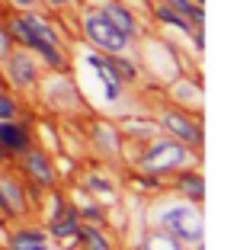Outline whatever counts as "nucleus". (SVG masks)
<instances>
[{
  "label": "nucleus",
  "instance_id": "nucleus-1",
  "mask_svg": "<svg viewBox=\"0 0 237 250\" xmlns=\"http://www.w3.org/2000/svg\"><path fill=\"white\" fill-rule=\"evenodd\" d=\"M148 228H157L163 234L177 237L179 244L193 250H202L205 244V215L202 206L189 202L179 192H160L148 206Z\"/></svg>",
  "mask_w": 237,
  "mask_h": 250
},
{
  "label": "nucleus",
  "instance_id": "nucleus-2",
  "mask_svg": "<svg viewBox=\"0 0 237 250\" xmlns=\"http://www.w3.org/2000/svg\"><path fill=\"white\" fill-rule=\"evenodd\" d=\"M199 157L202 154H196L193 147L183 145V141L170 138V135H154V138H148V145L141 147V154L135 157V170L141 177L163 183V180H170L179 170L196 167Z\"/></svg>",
  "mask_w": 237,
  "mask_h": 250
},
{
  "label": "nucleus",
  "instance_id": "nucleus-3",
  "mask_svg": "<svg viewBox=\"0 0 237 250\" xmlns=\"http://www.w3.org/2000/svg\"><path fill=\"white\" fill-rule=\"evenodd\" d=\"M80 32L99 55H128L132 52V39L125 32H118L103 13L99 7H87L80 13Z\"/></svg>",
  "mask_w": 237,
  "mask_h": 250
},
{
  "label": "nucleus",
  "instance_id": "nucleus-4",
  "mask_svg": "<svg viewBox=\"0 0 237 250\" xmlns=\"http://www.w3.org/2000/svg\"><path fill=\"white\" fill-rule=\"evenodd\" d=\"M36 196H39V189H29L26 180L16 170H10V167L0 170V215L7 221L29 218V212L36 208Z\"/></svg>",
  "mask_w": 237,
  "mask_h": 250
},
{
  "label": "nucleus",
  "instance_id": "nucleus-5",
  "mask_svg": "<svg viewBox=\"0 0 237 250\" xmlns=\"http://www.w3.org/2000/svg\"><path fill=\"white\" fill-rule=\"evenodd\" d=\"M13 161H16V173L26 180L29 189H39V192H52L55 189V183H58V170H55L52 154H48L42 145L32 141V145L26 147L20 157H13Z\"/></svg>",
  "mask_w": 237,
  "mask_h": 250
},
{
  "label": "nucleus",
  "instance_id": "nucleus-6",
  "mask_svg": "<svg viewBox=\"0 0 237 250\" xmlns=\"http://www.w3.org/2000/svg\"><path fill=\"white\" fill-rule=\"evenodd\" d=\"M3 74H7V83L16 90V93H26V96H36L39 93V81H42V61L22 48V45H13V52L7 55L3 61Z\"/></svg>",
  "mask_w": 237,
  "mask_h": 250
},
{
  "label": "nucleus",
  "instance_id": "nucleus-7",
  "mask_svg": "<svg viewBox=\"0 0 237 250\" xmlns=\"http://www.w3.org/2000/svg\"><path fill=\"white\" fill-rule=\"evenodd\" d=\"M154 119H157V125L163 128V135H170V138L183 141V145L193 147L196 154H202V145H205V132H202L199 116H193V112L179 109V106H167V109H160Z\"/></svg>",
  "mask_w": 237,
  "mask_h": 250
},
{
  "label": "nucleus",
  "instance_id": "nucleus-8",
  "mask_svg": "<svg viewBox=\"0 0 237 250\" xmlns=\"http://www.w3.org/2000/svg\"><path fill=\"white\" fill-rule=\"evenodd\" d=\"M48 196H52V212L45 218V231L52 234V241L71 244L77 237V228H80V215H77L74 202H67L58 189H52Z\"/></svg>",
  "mask_w": 237,
  "mask_h": 250
},
{
  "label": "nucleus",
  "instance_id": "nucleus-9",
  "mask_svg": "<svg viewBox=\"0 0 237 250\" xmlns=\"http://www.w3.org/2000/svg\"><path fill=\"white\" fill-rule=\"evenodd\" d=\"M39 90H42V100L55 112H74L83 106V96L74 87V81L67 77V71H55V77H48L45 83L39 81Z\"/></svg>",
  "mask_w": 237,
  "mask_h": 250
},
{
  "label": "nucleus",
  "instance_id": "nucleus-10",
  "mask_svg": "<svg viewBox=\"0 0 237 250\" xmlns=\"http://www.w3.org/2000/svg\"><path fill=\"white\" fill-rule=\"evenodd\" d=\"M80 192L87 199H93L97 206H116L118 199H122V186L118 180L112 177L106 167H90L80 173Z\"/></svg>",
  "mask_w": 237,
  "mask_h": 250
},
{
  "label": "nucleus",
  "instance_id": "nucleus-11",
  "mask_svg": "<svg viewBox=\"0 0 237 250\" xmlns=\"http://www.w3.org/2000/svg\"><path fill=\"white\" fill-rule=\"evenodd\" d=\"M7 250H52L55 241L45 231V225H32V221H16L3 237Z\"/></svg>",
  "mask_w": 237,
  "mask_h": 250
},
{
  "label": "nucleus",
  "instance_id": "nucleus-12",
  "mask_svg": "<svg viewBox=\"0 0 237 250\" xmlns=\"http://www.w3.org/2000/svg\"><path fill=\"white\" fill-rule=\"evenodd\" d=\"M90 141H93V151L106 164H118L125 154V135L118 132L116 122H97L90 128Z\"/></svg>",
  "mask_w": 237,
  "mask_h": 250
},
{
  "label": "nucleus",
  "instance_id": "nucleus-13",
  "mask_svg": "<svg viewBox=\"0 0 237 250\" xmlns=\"http://www.w3.org/2000/svg\"><path fill=\"white\" fill-rule=\"evenodd\" d=\"M97 7H99V13H103L118 32H125L132 42L141 36V22H138V16H135V10H132V7L118 3V0H99Z\"/></svg>",
  "mask_w": 237,
  "mask_h": 250
},
{
  "label": "nucleus",
  "instance_id": "nucleus-14",
  "mask_svg": "<svg viewBox=\"0 0 237 250\" xmlns=\"http://www.w3.org/2000/svg\"><path fill=\"white\" fill-rule=\"evenodd\" d=\"M32 128L26 122H20V119H10V122H0V147L10 154V161L13 157H20L26 147L32 145Z\"/></svg>",
  "mask_w": 237,
  "mask_h": 250
},
{
  "label": "nucleus",
  "instance_id": "nucleus-15",
  "mask_svg": "<svg viewBox=\"0 0 237 250\" xmlns=\"http://www.w3.org/2000/svg\"><path fill=\"white\" fill-rule=\"evenodd\" d=\"M173 192L186 196L189 202H196V206L205 202V177H202L199 164H196V167L179 170V173H173Z\"/></svg>",
  "mask_w": 237,
  "mask_h": 250
},
{
  "label": "nucleus",
  "instance_id": "nucleus-16",
  "mask_svg": "<svg viewBox=\"0 0 237 250\" xmlns=\"http://www.w3.org/2000/svg\"><path fill=\"white\" fill-rule=\"evenodd\" d=\"M74 241L80 244V250H118L116 237L109 234V225H87V221H80Z\"/></svg>",
  "mask_w": 237,
  "mask_h": 250
},
{
  "label": "nucleus",
  "instance_id": "nucleus-17",
  "mask_svg": "<svg viewBox=\"0 0 237 250\" xmlns=\"http://www.w3.org/2000/svg\"><path fill=\"white\" fill-rule=\"evenodd\" d=\"M170 96H173V103H177L179 109L193 112V116L202 112V87H199V83L186 81V77H177L173 87H170Z\"/></svg>",
  "mask_w": 237,
  "mask_h": 250
},
{
  "label": "nucleus",
  "instance_id": "nucleus-18",
  "mask_svg": "<svg viewBox=\"0 0 237 250\" xmlns=\"http://www.w3.org/2000/svg\"><path fill=\"white\" fill-rule=\"evenodd\" d=\"M87 58H90V64H93V71L99 74V81H103L106 100H109V103H116L118 96H122V81H118L116 67H112V64H109V58H106V55H99V52H90Z\"/></svg>",
  "mask_w": 237,
  "mask_h": 250
},
{
  "label": "nucleus",
  "instance_id": "nucleus-19",
  "mask_svg": "<svg viewBox=\"0 0 237 250\" xmlns=\"http://www.w3.org/2000/svg\"><path fill=\"white\" fill-rule=\"evenodd\" d=\"M138 250H193V247H186L177 237L163 234V231H157V228H148L138 241Z\"/></svg>",
  "mask_w": 237,
  "mask_h": 250
},
{
  "label": "nucleus",
  "instance_id": "nucleus-20",
  "mask_svg": "<svg viewBox=\"0 0 237 250\" xmlns=\"http://www.w3.org/2000/svg\"><path fill=\"white\" fill-rule=\"evenodd\" d=\"M154 20L157 22H167V26H173V29H179V32H186V36H193V22L186 20V16H179L173 7H167V3H157L154 7Z\"/></svg>",
  "mask_w": 237,
  "mask_h": 250
},
{
  "label": "nucleus",
  "instance_id": "nucleus-21",
  "mask_svg": "<svg viewBox=\"0 0 237 250\" xmlns=\"http://www.w3.org/2000/svg\"><path fill=\"white\" fill-rule=\"evenodd\" d=\"M163 3H167V7H173L179 16H186L193 26H205V10H202L199 0H163Z\"/></svg>",
  "mask_w": 237,
  "mask_h": 250
},
{
  "label": "nucleus",
  "instance_id": "nucleus-22",
  "mask_svg": "<svg viewBox=\"0 0 237 250\" xmlns=\"http://www.w3.org/2000/svg\"><path fill=\"white\" fill-rule=\"evenodd\" d=\"M74 208H77V215H80V221H87V225H109L106 208L97 206V202H93V199H87V196H83L80 202H74Z\"/></svg>",
  "mask_w": 237,
  "mask_h": 250
},
{
  "label": "nucleus",
  "instance_id": "nucleus-23",
  "mask_svg": "<svg viewBox=\"0 0 237 250\" xmlns=\"http://www.w3.org/2000/svg\"><path fill=\"white\" fill-rule=\"evenodd\" d=\"M109 58V64L116 67V74H118V81L122 83H135L141 77V71H138V64H135L128 55H106Z\"/></svg>",
  "mask_w": 237,
  "mask_h": 250
},
{
  "label": "nucleus",
  "instance_id": "nucleus-24",
  "mask_svg": "<svg viewBox=\"0 0 237 250\" xmlns=\"http://www.w3.org/2000/svg\"><path fill=\"white\" fill-rule=\"evenodd\" d=\"M10 119H20V100L13 90L0 87V122H10Z\"/></svg>",
  "mask_w": 237,
  "mask_h": 250
},
{
  "label": "nucleus",
  "instance_id": "nucleus-25",
  "mask_svg": "<svg viewBox=\"0 0 237 250\" xmlns=\"http://www.w3.org/2000/svg\"><path fill=\"white\" fill-rule=\"evenodd\" d=\"M10 52H13V39H10V32H7V22L0 20V64L7 61Z\"/></svg>",
  "mask_w": 237,
  "mask_h": 250
},
{
  "label": "nucleus",
  "instance_id": "nucleus-26",
  "mask_svg": "<svg viewBox=\"0 0 237 250\" xmlns=\"http://www.w3.org/2000/svg\"><path fill=\"white\" fill-rule=\"evenodd\" d=\"M39 3H45L48 10H58V13H61V10H71L77 0H39Z\"/></svg>",
  "mask_w": 237,
  "mask_h": 250
},
{
  "label": "nucleus",
  "instance_id": "nucleus-27",
  "mask_svg": "<svg viewBox=\"0 0 237 250\" xmlns=\"http://www.w3.org/2000/svg\"><path fill=\"white\" fill-rule=\"evenodd\" d=\"M13 10H36L39 7V0H7Z\"/></svg>",
  "mask_w": 237,
  "mask_h": 250
},
{
  "label": "nucleus",
  "instance_id": "nucleus-28",
  "mask_svg": "<svg viewBox=\"0 0 237 250\" xmlns=\"http://www.w3.org/2000/svg\"><path fill=\"white\" fill-rule=\"evenodd\" d=\"M10 164H13V161H10V154L3 151V147H0V170H3V167H10Z\"/></svg>",
  "mask_w": 237,
  "mask_h": 250
},
{
  "label": "nucleus",
  "instance_id": "nucleus-29",
  "mask_svg": "<svg viewBox=\"0 0 237 250\" xmlns=\"http://www.w3.org/2000/svg\"><path fill=\"white\" fill-rule=\"evenodd\" d=\"M118 3H125V7H135V3H141V0H118Z\"/></svg>",
  "mask_w": 237,
  "mask_h": 250
}]
</instances>
